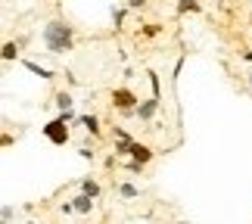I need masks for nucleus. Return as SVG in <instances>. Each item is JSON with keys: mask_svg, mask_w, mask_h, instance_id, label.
Instances as JSON below:
<instances>
[{"mask_svg": "<svg viewBox=\"0 0 252 224\" xmlns=\"http://www.w3.org/2000/svg\"><path fill=\"white\" fill-rule=\"evenodd\" d=\"M156 109H159V100H147V103H140V106H137V119H140V122H150L153 115H156Z\"/></svg>", "mask_w": 252, "mask_h": 224, "instance_id": "nucleus-5", "label": "nucleus"}, {"mask_svg": "<svg viewBox=\"0 0 252 224\" xmlns=\"http://www.w3.org/2000/svg\"><path fill=\"white\" fill-rule=\"evenodd\" d=\"M25 224H34V221H25Z\"/></svg>", "mask_w": 252, "mask_h": 224, "instance_id": "nucleus-19", "label": "nucleus"}, {"mask_svg": "<svg viewBox=\"0 0 252 224\" xmlns=\"http://www.w3.org/2000/svg\"><path fill=\"white\" fill-rule=\"evenodd\" d=\"M112 19H115V25H119L122 19H125V9H112Z\"/></svg>", "mask_w": 252, "mask_h": 224, "instance_id": "nucleus-17", "label": "nucleus"}, {"mask_svg": "<svg viewBox=\"0 0 252 224\" xmlns=\"http://www.w3.org/2000/svg\"><path fill=\"white\" fill-rule=\"evenodd\" d=\"M25 69H28V72H34V75H41V78H47V81L53 78L50 69H44V65H37V63H32V60H25Z\"/></svg>", "mask_w": 252, "mask_h": 224, "instance_id": "nucleus-9", "label": "nucleus"}, {"mask_svg": "<svg viewBox=\"0 0 252 224\" xmlns=\"http://www.w3.org/2000/svg\"><path fill=\"white\" fill-rule=\"evenodd\" d=\"M44 134H47V140H50V143L63 147V143L69 140V122H63L60 115H56L53 122H47V125H44Z\"/></svg>", "mask_w": 252, "mask_h": 224, "instance_id": "nucleus-2", "label": "nucleus"}, {"mask_svg": "<svg viewBox=\"0 0 252 224\" xmlns=\"http://www.w3.org/2000/svg\"><path fill=\"white\" fill-rule=\"evenodd\" d=\"M249 81H252V75H249Z\"/></svg>", "mask_w": 252, "mask_h": 224, "instance_id": "nucleus-20", "label": "nucleus"}, {"mask_svg": "<svg viewBox=\"0 0 252 224\" xmlns=\"http://www.w3.org/2000/svg\"><path fill=\"white\" fill-rule=\"evenodd\" d=\"M178 9H181V13H199V3H196V0H181Z\"/></svg>", "mask_w": 252, "mask_h": 224, "instance_id": "nucleus-13", "label": "nucleus"}, {"mask_svg": "<svg viewBox=\"0 0 252 224\" xmlns=\"http://www.w3.org/2000/svg\"><path fill=\"white\" fill-rule=\"evenodd\" d=\"M0 218H3V224L13 221V206H3V212H0Z\"/></svg>", "mask_w": 252, "mask_h": 224, "instance_id": "nucleus-14", "label": "nucleus"}, {"mask_svg": "<svg viewBox=\"0 0 252 224\" xmlns=\"http://www.w3.org/2000/svg\"><path fill=\"white\" fill-rule=\"evenodd\" d=\"M119 193H122L125 199H134V196H140V187H134V184H122Z\"/></svg>", "mask_w": 252, "mask_h": 224, "instance_id": "nucleus-11", "label": "nucleus"}, {"mask_svg": "<svg viewBox=\"0 0 252 224\" xmlns=\"http://www.w3.org/2000/svg\"><path fill=\"white\" fill-rule=\"evenodd\" d=\"M72 206H75V215H91V212H94V199L84 196V193H78V196L72 199Z\"/></svg>", "mask_w": 252, "mask_h": 224, "instance_id": "nucleus-4", "label": "nucleus"}, {"mask_svg": "<svg viewBox=\"0 0 252 224\" xmlns=\"http://www.w3.org/2000/svg\"><path fill=\"white\" fill-rule=\"evenodd\" d=\"M128 6L131 9H143V6H147V0H128Z\"/></svg>", "mask_w": 252, "mask_h": 224, "instance_id": "nucleus-16", "label": "nucleus"}, {"mask_svg": "<svg viewBox=\"0 0 252 224\" xmlns=\"http://www.w3.org/2000/svg\"><path fill=\"white\" fill-rule=\"evenodd\" d=\"M243 60H246V63H252V50H249V53H243Z\"/></svg>", "mask_w": 252, "mask_h": 224, "instance_id": "nucleus-18", "label": "nucleus"}, {"mask_svg": "<svg viewBox=\"0 0 252 224\" xmlns=\"http://www.w3.org/2000/svg\"><path fill=\"white\" fill-rule=\"evenodd\" d=\"M78 122H81V125H84V128L91 131V134H100V122H96V115H81Z\"/></svg>", "mask_w": 252, "mask_h": 224, "instance_id": "nucleus-10", "label": "nucleus"}, {"mask_svg": "<svg viewBox=\"0 0 252 224\" xmlns=\"http://www.w3.org/2000/svg\"><path fill=\"white\" fill-rule=\"evenodd\" d=\"M16 56H19V47H16L13 41H6V44H3V60H6V63H13Z\"/></svg>", "mask_w": 252, "mask_h": 224, "instance_id": "nucleus-12", "label": "nucleus"}, {"mask_svg": "<svg viewBox=\"0 0 252 224\" xmlns=\"http://www.w3.org/2000/svg\"><path fill=\"white\" fill-rule=\"evenodd\" d=\"M72 25H65L63 19H53V22H47L44 25V44H47V50H53V53H65V50H72Z\"/></svg>", "mask_w": 252, "mask_h": 224, "instance_id": "nucleus-1", "label": "nucleus"}, {"mask_svg": "<svg viewBox=\"0 0 252 224\" xmlns=\"http://www.w3.org/2000/svg\"><path fill=\"white\" fill-rule=\"evenodd\" d=\"M78 193H84V196H91V199H96V196H100V184H96V181H84Z\"/></svg>", "mask_w": 252, "mask_h": 224, "instance_id": "nucleus-7", "label": "nucleus"}, {"mask_svg": "<svg viewBox=\"0 0 252 224\" xmlns=\"http://www.w3.org/2000/svg\"><path fill=\"white\" fill-rule=\"evenodd\" d=\"M131 156H134L140 165H147V162L153 159V150H150V147H140V143H134V147H131Z\"/></svg>", "mask_w": 252, "mask_h": 224, "instance_id": "nucleus-6", "label": "nucleus"}, {"mask_svg": "<svg viewBox=\"0 0 252 224\" xmlns=\"http://www.w3.org/2000/svg\"><path fill=\"white\" fill-rule=\"evenodd\" d=\"M56 106H60V115H65V112H72V96L69 94H56Z\"/></svg>", "mask_w": 252, "mask_h": 224, "instance_id": "nucleus-8", "label": "nucleus"}, {"mask_svg": "<svg viewBox=\"0 0 252 224\" xmlns=\"http://www.w3.org/2000/svg\"><path fill=\"white\" fill-rule=\"evenodd\" d=\"M112 100H115V106H122L125 112H131V109L137 112V106H140V103L134 100V96H131L128 91H115V94H112Z\"/></svg>", "mask_w": 252, "mask_h": 224, "instance_id": "nucleus-3", "label": "nucleus"}, {"mask_svg": "<svg viewBox=\"0 0 252 224\" xmlns=\"http://www.w3.org/2000/svg\"><path fill=\"white\" fill-rule=\"evenodd\" d=\"M60 212H63V215H75V206H72V202H63Z\"/></svg>", "mask_w": 252, "mask_h": 224, "instance_id": "nucleus-15", "label": "nucleus"}]
</instances>
